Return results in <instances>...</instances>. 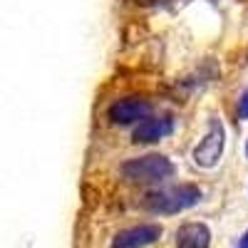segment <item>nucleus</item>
<instances>
[{"instance_id": "11", "label": "nucleus", "mask_w": 248, "mask_h": 248, "mask_svg": "<svg viewBox=\"0 0 248 248\" xmlns=\"http://www.w3.org/2000/svg\"><path fill=\"white\" fill-rule=\"evenodd\" d=\"M246 156H248V144H246Z\"/></svg>"}, {"instance_id": "5", "label": "nucleus", "mask_w": 248, "mask_h": 248, "mask_svg": "<svg viewBox=\"0 0 248 248\" xmlns=\"http://www.w3.org/2000/svg\"><path fill=\"white\" fill-rule=\"evenodd\" d=\"M161 238V226L159 223H139L132 229H124L112 238L109 248H147Z\"/></svg>"}, {"instance_id": "7", "label": "nucleus", "mask_w": 248, "mask_h": 248, "mask_svg": "<svg viewBox=\"0 0 248 248\" xmlns=\"http://www.w3.org/2000/svg\"><path fill=\"white\" fill-rule=\"evenodd\" d=\"M211 246V229L206 223L189 221L179 226L176 231V248H209Z\"/></svg>"}, {"instance_id": "8", "label": "nucleus", "mask_w": 248, "mask_h": 248, "mask_svg": "<svg viewBox=\"0 0 248 248\" xmlns=\"http://www.w3.org/2000/svg\"><path fill=\"white\" fill-rule=\"evenodd\" d=\"M238 119H248V90L238 97Z\"/></svg>"}, {"instance_id": "1", "label": "nucleus", "mask_w": 248, "mask_h": 248, "mask_svg": "<svg viewBox=\"0 0 248 248\" xmlns=\"http://www.w3.org/2000/svg\"><path fill=\"white\" fill-rule=\"evenodd\" d=\"M199 201H201L199 186L176 184V186H167V189H159V191H149L141 201V209L149 214H159V216H171L186 209H194Z\"/></svg>"}, {"instance_id": "2", "label": "nucleus", "mask_w": 248, "mask_h": 248, "mask_svg": "<svg viewBox=\"0 0 248 248\" xmlns=\"http://www.w3.org/2000/svg\"><path fill=\"white\" fill-rule=\"evenodd\" d=\"M119 171L129 184H159L164 179H171L176 174V167L171 159L161 154H147L124 161Z\"/></svg>"}, {"instance_id": "9", "label": "nucleus", "mask_w": 248, "mask_h": 248, "mask_svg": "<svg viewBox=\"0 0 248 248\" xmlns=\"http://www.w3.org/2000/svg\"><path fill=\"white\" fill-rule=\"evenodd\" d=\"M238 248H248V231L241 236V241H238Z\"/></svg>"}, {"instance_id": "4", "label": "nucleus", "mask_w": 248, "mask_h": 248, "mask_svg": "<svg viewBox=\"0 0 248 248\" xmlns=\"http://www.w3.org/2000/svg\"><path fill=\"white\" fill-rule=\"evenodd\" d=\"M152 102L149 99H141V97H124V99H117L109 105L107 109V117L112 124H119V127H124V124H139L144 122L149 114H152Z\"/></svg>"}, {"instance_id": "6", "label": "nucleus", "mask_w": 248, "mask_h": 248, "mask_svg": "<svg viewBox=\"0 0 248 248\" xmlns=\"http://www.w3.org/2000/svg\"><path fill=\"white\" fill-rule=\"evenodd\" d=\"M174 129V122L171 117H147L144 122H139L134 132H132V141L134 144H154L161 137L171 134Z\"/></svg>"}, {"instance_id": "3", "label": "nucleus", "mask_w": 248, "mask_h": 248, "mask_svg": "<svg viewBox=\"0 0 248 248\" xmlns=\"http://www.w3.org/2000/svg\"><path fill=\"white\" fill-rule=\"evenodd\" d=\"M223 149H226V129H223V124L216 117H211L209 119V129H206L203 139L196 144V149H194L196 167L199 169H214L216 164L221 161V156H223Z\"/></svg>"}, {"instance_id": "10", "label": "nucleus", "mask_w": 248, "mask_h": 248, "mask_svg": "<svg viewBox=\"0 0 248 248\" xmlns=\"http://www.w3.org/2000/svg\"><path fill=\"white\" fill-rule=\"evenodd\" d=\"M139 5H154V3H161V0H134Z\"/></svg>"}]
</instances>
